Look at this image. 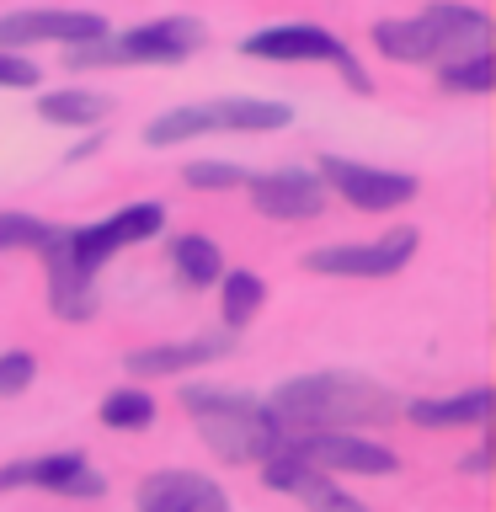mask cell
I'll return each mask as SVG.
<instances>
[{
	"label": "cell",
	"instance_id": "19",
	"mask_svg": "<svg viewBox=\"0 0 496 512\" xmlns=\"http://www.w3.org/2000/svg\"><path fill=\"white\" fill-rule=\"evenodd\" d=\"M38 112L59 128H91L112 112V102L96 91H48V96H38Z\"/></svg>",
	"mask_w": 496,
	"mask_h": 512
},
{
	"label": "cell",
	"instance_id": "27",
	"mask_svg": "<svg viewBox=\"0 0 496 512\" xmlns=\"http://www.w3.org/2000/svg\"><path fill=\"white\" fill-rule=\"evenodd\" d=\"M27 86H38V64L0 48V91H27Z\"/></svg>",
	"mask_w": 496,
	"mask_h": 512
},
{
	"label": "cell",
	"instance_id": "12",
	"mask_svg": "<svg viewBox=\"0 0 496 512\" xmlns=\"http://www.w3.org/2000/svg\"><path fill=\"white\" fill-rule=\"evenodd\" d=\"M267 470H262V480L272 491H288V496H299L310 512H368L358 496H347L336 480L320 470V464H310V459H299V454H288V448H272V454L262 459Z\"/></svg>",
	"mask_w": 496,
	"mask_h": 512
},
{
	"label": "cell",
	"instance_id": "2",
	"mask_svg": "<svg viewBox=\"0 0 496 512\" xmlns=\"http://www.w3.org/2000/svg\"><path fill=\"white\" fill-rule=\"evenodd\" d=\"M182 406L198 416L203 443L214 448L219 459H230V464L267 459L272 448L283 443V432H278V422L267 416V406H262V400H251V395H240V390L182 384Z\"/></svg>",
	"mask_w": 496,
	"mask_h": 512
},
{
	"label": "cell",
	"instance_id": "8",
	"mask_svg": "<svg viewBox=\"0 0 496 512\" xmlns=\"http://www.w3.org/2000/svg\"><path fill=\"white\" fill-rule=\"evenodd\" d=\"M166 230V208L160 203H134V208H123V214H112L102 224H80V230H70V256L80 267H102L112 251H123V246H134V240H150Z\"/></svg>",
	"mask_w": 496,
	"mask_h": 512
},
{
	"label": "cell",
	"instance_id": "21",
	"mask_svg": "<svg viewBox=\"0 0 496 512\" xmlns=\"http://www.w3.org/2000/svg\"><path fill=\"white\" fill-rule=\"evenodd\" d=\"M262 299H267V283L256 278V272H230V278H224V320H230V326H246V320L262 310Z\"/></svg>",
	"mask_w": 496,
	"mask_h": 512
},
{
	"label": "cell",
	"instance_id": "20",
	"mask_svg": "<svg viewBox=\"0 0 496 512\" xmlns=\"http://www.w3.org/2000/svg\"><path fill=\"white\" fill-rule=\"evenodd\" d=\"M171 262H176V278L192 283V288L224 278V256H219V246H214L208 235H182V240L171 246Z\"/></svg>",
	"mask_w": 496,
	"mask_h": 512
},
{
	"label": "cell",
	"instance_id": "25",
	"mask_svg": "<svg viewBox=\"0 0 496 512\" xmlns=\"http://www.w3.org/2000/svg\"><path fill=\"white\" fill-rule=\"evenodd\" d=\"M32 374H38V358H32V352H6V358H0V395H22L32 384Z\"/></svg>",
	"mask_w": 496,
	"mask_h": 512
},
{
	"label": "cell",
	"instance_id": "18",
	"mask_svg": "<svg viewBox=\"0 0 496 512\" xmlns=\"http://www.w3.org/2000/svg\"><path fill=\"white\" fill-rule=\"evenodd\" d=\"M486 406H491L486 384H470L464 395H448V400H411V422L432 427V432H443V427H480V422H486Z\"/></svg>",
	"mask_w": 496,
	"mask_h": 512
},
{
	"label": "cell",
	"instance_id": "26",
	"mask_svg": "<svg viewBox=\"0 0 496 512\" xmlns=\"http://www.w3.org/2000/svg\"><path fill=\"white\" fill-rule=\"evenodd\" d=\"M187 187H246V171L219 166V160H203V166H187Z\"/></svg>",
	"mask_w": 496,
	"mask_h": 512
},
{
	"label": "cell",
	"instance_id": "17",
	"mask_svg": "<svg viewBox=\"0 0 496 512\" xmlns=\"http://www.w3.org/2000/svg\"><path fill=\"white\" fill-rule=\"evenodd\" d=\"M230 352V342L224 336H198V342H166V347H139V352H128V374L134 379H160V374H187V368H198V363H214Z\"/></svg>",
	"mask_w": 496,
	"mask_h": 512
},
{
	"label": "cell",
	"instance_id": "7",
	"mask_svg": "<svg viewBox=\"0 0 496 512\" xmlns=\"http://www.w3.org/2000/svg\"><path fill=\"white\" fill-rule=\"evenodd\" d=\"M422 246V235L416 230H390L384 240H374V246H320L304 256V267L310 272H331V278H390V272H400L411 262V251Z\"/></svg>",
	"mask_w": 496,
	"mask_h": 512
},
{
	"label": "cell",
	"instance_id": "3",
	"mask_svg": "<svg viewBox=\"0 0 496 512\" xmlns=\"http://www.w3.org/2000/svg\"><path fill=\"white\" fill-rule=\"evenodd\" d=\"M491 38V22L486 11H470V6H454V0H438V6H427L422 16H411V22H379L374 27V43L384 59H432L438 48L448 43H464V48H486Z\"/></svg>",
	"mask_w": 496,
	"mask_h": 512
},
{
	"label": "cell",
	"instance_id": "6",
	"mask_svg": "<svg viewBox=\"0 0 496 512\" xmlns=\"http://www.w3.org/2000/svg\"><path fill=\"white\" fill-rule=\"evenodd\" d=\"M278 448L320 464L326 475H336V470H347V475H395L400 470V459L384 443L358 438V432H347V427H294V432H283Z\"/></svg>",
	"mask_w": 496,
	"mask_h": 512
},
{
	"label": "cell",
	"instance_id": "4",
	"mask_svg": "<svg viewBox=\"0 0 496 512\" xmlns=\"http://www.w3.org/2000/svg\"><path fill=\"white\" fill-rule=\"evenodd\" d=\"M203 43V22L192 16H166V22H150V27H134L123 38H91V43H75L64 64L70 70H96V64H176L187 59L192 48Z\"/></svg>",
	"mask_w": 496,
	"mask_h": 512
},
{
	"label": "cell",
	"instance_id": "15",
	"mask_svg": "<svg viewBox=\"0 0 496 512\" xmlns=\"http://www.w3.org/2000/svg\"><path fill=\"white\" fill-rule=\"evenodd\" d=\"M107 38V16L96 11H16L0 16V43H91Z\"/></svg>",
	"mask_w": 496,
	"mask_h": 512
},
{
	"label": "cell",
	"instance_id": "24",
	"mask_svg": "<svg viewBox=\"0 0 496 512\" xmlns=\"http://www.w3.org/2000/svg\"><path fill=\"white\" fill-rule=\"evenodd\" d=\"M43 230H48V224H38L32 214H11V208H6V214H0V251H27V246L38 251Z\"/></svg>",
	"mask_w": 496,
	"mask_h": 512
},
{
	"label": "cell",
	"instance_id": "5",
	"mask_svg": "<svg viewBox=\"0 0 496 512\" xmlns=\"http://www.w3.org/2000/svg\"><path fill=\"white\" fill-rule=\"evenodd\" d=\"M283 102H251V96H230V102H203V107H176L166 118H155L144 128V144H182L192 134H272V128H288Z\"/></svg>",
	"mask_w": 496,
	"mask_h": 512
},
{
	"label": "cell",
	"instance_id": "13",
	"mask_svg": "<svg viewBox=\"0 0 496 512\" xmlns=\"http://www.w3.org/2000/svg\"><path fill=\"white\" fill-rule=\"evenodd\" d=\"M256 214L267 219H315L326 208V182L315 171H262L246 176Z\"/></svg>",
	"mask_w": 496,
	"mask_h": 512
},
{
	"label": "cell",
	"instance_id": "16",
	"mask_svg": "<svg viewBox=\"0 0 496 512\" xmlns=\"http://www.w3.org/2000/svg\"><path fill=\"white\" fill-rule=\"evenodd\" d=\"M139 512H230V496L208 475L160 470L139 486Z\"/></svg>",
	"mask_w": 496,
	"mask_h": 512
},
{
	"label": "cell",
	"instance_id": "11",
	"mask_svg": "<svg viewBox=\"0 0 496 512\" xmlns=\"http://www.w3.org/2000/svg\"><path fill=\"white\" fill-rule=\"evenodd\" d=\"M251 59H294V64H342L347 70V80H352V91H368V80H363V70L352 64V54L342 43L331 38V32H320V27H267V32H256V38H246L240 43Z\"/></svg>",
	"mask_w": 496,
	"mask_h": 512
},
{
	"label": "cell",
	"instance_id": "22",
	"mask_svg": "<svg viewBox=\"0 0 496 512\" xmlns=\"http://www.w3.org/2000/svg\"><path fill=\"white\" fill-rule=\"evenodd\" d=\"M102 422H107V427H123V432L150 427V422H155V400L144 395V390H112V395L102 400Z\"/></svg>",
	"mask_w": 496,
	"mask_h": 512
},
{
	"label": "cell",
	"instance_id": "9",
	"mask_svg": "<svg viewBox=\"0 0 496 512\" xmlns=\"http://www.w3.org/2000/svg\"><path fill=\"white\" fill-rule=\"evenodd\" d=\"M43 262H48V299H54V315L59 320H91L96 315V272L80 267L70 256V230L64 224H48L43 240H38Z\"/></svg>",
	"mask_w": 496,
	"mask_h": 512
},
{
	"label": "cell",
	"instance_id": "1",
	"mask_svg": "<svg viewBox=\"0 0 496 512\" xmlns=\"http://www.w3.org/2000/svg\"><path fill=\"white\" fill-rule=\"evenodd\" d=\"M267 416L278 422V432L358 427V422H384V416H395V395L374 379H358V374H304V379H288L283 390L267 400Z\"/></svg>",
	"mask_w": 496,
	"mask_h": 512
},
{
	"label": "cell",
	"instance_id": "23",
	"mask_svg": "<svg viewBox=\"0 0 496 512\" xmlns=\"http://www.w3.org/2000/svg\"><path fill=\"white\" fill-rule=\"evenodd\" d=\"M443 86L448 91H491V54H486V48H475V54L443 64Z\"/></svg>",
	"mask_w": 496,
	"mask_h": 512
},
{
	"label": "cell",
	"instance_id": "10",
	"mask_svg": "<svg viewBox=\"0 0 496 512\" xmlns=\"http://www.w3.org/2000/svg\"><path fill=\"white\" fill-rule=\"evenodd\" d=\"M320 182H331L352 208H363V214H384V208H400V203L416 198V176L358 166V160H336V155L320 160Z\"/></svg>",
	"mask_w": 496,
	"mask_h": 512
},
{
	"label": "cell",
	"instance_id": "14",
	"mask_svg": "<svg viewBox=\"0 0 496 512\" xmlns=\"http://www.w3.org/2000/svg\"><path fill=\"white\" fill-rule=\"evenodd\" d=\"M16 486H48L59 496H102L107 480L86 464V454H48V459H16L0 470V491Z\"/></svg>",
	"mask_w": 496,
	"mask_h": 512
}]
</instances>
